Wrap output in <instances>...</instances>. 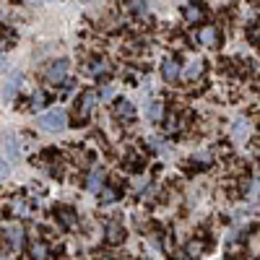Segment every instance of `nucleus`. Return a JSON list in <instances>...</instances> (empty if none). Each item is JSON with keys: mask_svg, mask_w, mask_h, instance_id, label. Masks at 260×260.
Masks as SVG:
<instances>
[{"mask_svg": "<svg viewBox=\"0 0 260 260\" xmlns=\"http://www.w3.org/2000/svg\"><path fill=\"white\" fill-rule=\"evenodd\" d=\"M37 125L42 130H47V133H60V130H65V125H68V114H65L63 107H55V110L39 114V117H37Z\"/></svg>", "mask_w": 260, "mask_h": 260, "instance_id": "1", "label": "nucleus"}, {"mask_svg": "<svg viewBox=\"0 0 260 260\" xmlns=\"http://www.w3.org/2000/svg\"><path fill=\"white\" fill-rule=\"evenodd\" d=\"M65 75H68V60H55V63H50L47 71H44V81L55 83V86H57V83L68 81Z\"/></svg>", "mask_w": 260, "mask_h": 260, "instance_id": "2", "label": "nucleus"}, {"mask_svg": "<svg viewBox=\"0 0 260 260\" xmlns=\"http://www.w3.org/2000/svg\"><path fill=\"white\" fill-rule=\"evenodd\" d=\"M21 83H24V75H21V73H13L11 78L5 81V86H3V99H5V102H13V99H16Z\"/></svg>", "mask_w": 260, "mask_h": 260, "instance_id": "3", "label": "nucleus"}, {"mask_svg": "<svg viewBox=\"0 0 260 260\" xmlns=\"http://www.w3.org/2000/svg\"><path fill=\"white\" fill-rule=\"evenodd\" d=\"M96 102H99V94H96V91H91V89L83 91V94H81V102H78V114H81V117H86V114L96 107Z\"/></svg>", "mask_w": 260, "mask_h": 260, "instance_id": "4", "label": "nucleus"}, {"mask_svg": "<svg viewBox=\"0 0 260 260\" xmlns=\"http://www.w3.org/2000/svg\"><path fill=\"white\" fill-rule=\"evenodd\" d=\"M180 63H177V60H172V57H167L164 60V63H162V78L167 81V83H174V81H177L180 78Z\"/></svg>", "mask_w": 260, "mask_h": 260, "instance_id": "5", "label": "nucleus"}, {"mask_svg": "<svg viewBox=\"0 0 260 260\" xmlns=\"http://www.w3.org/2000/svg\"><path fill=\"white\" fill-rule=\"evenodd\" d=\"M198 42L203 44V47H216L219 42V32L213 26H203L201 32H198Z\"/></svg>", "mask_w": 260, "mask_h": 260, "instance_id": "6", "label": "nucleus"}, {"mask_svg": "<svg viewBox=\"0 0 260 260\" xmlns=\"http://www.w3.org/2000/svg\"><path fill=\"white\" fill-rule=\"evenodd\" d=\"M3 146H5V151H8L11 159H19V154H21V143H19V138H16L13 133H5V135H3Z\"/></svg>", "mask_w": 260, "mask_h": 260, "instance_id": "7", "label": "nucleus"}, {"mask_svg": "<svg viewBox=\"0 0 260 260\" xmlns=\"http://www.w3.org/2000/svg\"><path fill=\"white\" fill-rule=\"evenodd\" d=\"M107 240H110L112 244H120L122 240H125V229H122L117 221H110V224H107Z\"/></svg>", "mask_w": 260, "mask_h": 260, "instance_id": "8", "label": "nucleus"}, {"mask_svg": "<svg viewBox=\"0 0 260 260\" xmlns=\"http://www.w3.org/2000/svg\"><path fill=\"white\" fill-rule=\"evenodd\" d=\"M114 114H117L120 120H133L135 110H133V104H130V102H125V99H120V102L114 104Z\"/></svg>", "mask_w": 260, "mask_h": 260, "instance_id": "9", "label": "nucleus"}, {"mask_svg": "<svg viewBox=\"0 0 260 260\" xmlns=\"http://www.w3.org/2000/svg\"><path fill=\"white\" fill-rule=\"evenodd\" d=\"M5 234H8V242H11V247H21V244H24V229L21 226H8L5 229Z\"/></svg>", "mask_w": 260, "mask_h": 260, "instance_id": "10", "label": "nucleus"}, {"mask_svg": "<svg viewBox=\"0 0 260 260\" xmlns=\"http://www.w3.org/2000/svg\"><path fill=\"white\" fill-rule=\"evenodd\" d=\"M149 117L154 122H162V117H164V102H162V99L149 102Z\"/></svg>", "mask_w": 260, "mask_h": 260, "instance_id": "11", "label": "nucleus"}, {"mask_svg": "<svg viewBox=\"0 0 260 260\" xmlns=\"http://www.w3.org/2000/svg\"><path fill=\"white\" fill-rule=\"evenodd\" d=\"M203 71H205V63H203V60H195V63L187 65L185 78H187V81H195V78H201V75H203Z\"/></svg>", "mask_w": 260, "mask_h": 260, "instance_id": "12", "label": "nucleus"}, {"mask_svg": "<svg viewBox=\"0 0 260 260\" xmlns=\"http://www.w3.org/2000/svg\"><path fill=\"white\" fill-rule=\"evenodd\" d=\"M185 19H187V24H198V21H203V8H201V5H195V3H190L185 8Z\"/></svg>", "mask_w": 260, "mask_h": 260, "instance_id": "13", "label": "nucleus"}, {"mask_svg": "<svg viewBox=\"0 0 260 260\" xmlns=\"http://www.w3.org/2000/svg\"><path fill=\"white\" fill-rule=\"evenodd\" d=\"M104 187V172H91V177H89V193H99V190Z\"/></svg>", "mask_w": 260, "mask_h": 260, "instance_id": "14", "label": "nucleus"}, {"mask_svg": "<svg viewBox=\"0 0 260 260\" xmlns=\"http://www.w3.org/2000/svg\"><path fill=\"white\" fill-rule=\"evenodd\" d=\"M57 219L65 224V229H75V226H78V221H75L73 211H68V208H57Z\"/></svg>", "mask_w": 260, "mask_h": 260, "instance_id": "15", "label": "nucleus"}, {"mask_svg": "<svg viewBox=\"0 0 260 260\" xmlns=\"http://www.w3.org/2000/svg\"><path fill=\"white\" fill-rule=\"evenodd\" d=\"M247 133H250V122L244 120V117H240V120L234 122V138H237V141H242Z\"/></svg>", "mask_w": 260, "mask_h": 260, "instance_id": "16", "label": "nucleus"}, {"mask_svg": "<svg viewBox=\"0 0 260 260\" xmlns=\"http://www.w3.org/2000/svg\"><path fill=\"white\" fill-rule=\"evenodd\" d=\"M130 11L135 13V16H149V5L143 3V0H130Z\"/></svg>", "mask_w": 260, "mask_h": 260, "instance_id": "17", "label": "nucleus"}, {"mask_svg": "<svg viewBox=\"0 0 260 260\" xmlns=\"http://www.w3.org/2000/svg\"><path fill=\"white\" fill-rule=\"evenodd\" d=\"M32 258L34 260H44V258H47V247H44L42 242H34L32 244Z\"/></svg>", "mask_w": 260, "mask_h": 260, "instance_id": "18", "label": "nucleus"}, {"mask_svg": "<svg viewBox=\"0 0 260 260\" xmlns=\"http://www.w3.org/2000/svg\"><path fill=\"white\" fill-rule=\"evenodd\" d=\"M13 213H19V216H29V213H32L29 211V203L24 201V198H19V201L13 203Z\"/></svg>", "mask_w": 260, "mask_h": 260, "instance_id": "19", "label": "nucleus"}, {"mask_svg": "<svg viewBox=\"0 0 260 260\" xmlns=\"http://www.w3.org/2000/svg\"><path fill=\"white\" fill-rule=\"evenodd\" d=\"M107 71H110V65H107L104 60H94V63H91V73L94 75H104Z\"/></svg>", "mask_w": 260, "mask_h": 260, "instance_id": "20", "label": "nucleus"}, {"mask_svg": "<svg viewBox=\"0 0 260 260\" xmlns=\"http://www.w3.org/2000/svg\"><path fill=\"white\" fill-rule=\"evenodd\" d=\"M44 104H47V99H44L42 91H37V94L32 96V110H34V112H37V110H44Z\"/></svg>", "mask_w": 260, "mask_h": 260, "instance_id": "21", "label": "nucleus"}, {"mask_svg": "<svg viewBox=\"0 0 260 260\" xmlns=\"http://www.w3.org/2000/svg\"><path fill=\"white\" fill-rule=\"evenodd\" d=\"M201 252H203V244H201V242H190V244H187V255H190V258H198Z\"/></svg>", "mask_w": 260, "mask_h": 260, "instance_id": "22", "label": "nucleus"}, {"mask_svg": "<svg viewBox=\"0 0 260 260\" xmlns=\"http://www.w3.org/2000/svg\"><path fill=\"white\" fill-rule=\"evenodd\" d=\"M11 44H13V37H11L8 32H3V34H0V50L11 47Z\"/></svg>", "mask_w": 260, "mask_h": 260, "instance_id": "23", "label": "nucleus"}, {"mask_svg": "<svg viewBox=\"0 0 260 260\" xmlns=\"http://www.w3.org/2000/svg\"><path fill=\"white\" fill-rule=\"evenodd\" d=\"M8 174H11V164L5 159H0V180H5Z\"/></svg>", "mask_w": 260, "mask_h": 260, "instance_id": "24", "label": "nucleus"}, {"mask_svg": "<svg viewBox=\"0 0 260 260\" xmlns=\"http://www.w3.org/2000/svg\"><path fill=\"white\" fill-rule=\"evenodd\" d=\"M99 193H102V201H104V203L114 201V190H110V187H102V190H99Z\"/></svg>", "mask_w": 260, "mask_h": 260, "instance_id": "25", "label": "nucleus"}, {"mask_svg": "<svg viewBox=\"0 0 260 260\" xmlns=\"http://www.w3.org/2000/svg\"><path fill=\"white\" fill-rule=\"evenodd\" d=\"M114 96V89L112 86H102V91H99V99H112Z\"/></svg>", "mask_w": 260, "mask_h": 260, "instance_id": "26", "label": "nucleus"}, {"mask_svg": "<svg viewBox=\"0 0 260 260\" xmlns=\"http://www.w3.org/2000/svg\"><path fill=\"white\" fill-rule=\"evenodd\" d=\"M151 143H154V149H156V151H162V154H167V146H164V141H162V138H154Z\"/></svg>", "mask_w": 260, "mask_h": 260, "instance_id": "27", "label": "nucleus"}, {"mask_svg": "<svg viewBox=\"0 0 260 260\" xmlns=\"http://www.w3.org/2000/svg\"><path fill=\"white\" fill-rule=\"evenodd\" d=\"M167 128H169V130H174V128H177V120H174V117H169V120H167Z\"/></svg>", "mask_w": 260, "mask_h": 260, "instance_id": "28", "label": "nucleus"}, {"mask_svg": "<svg viewBox=\"0 0 260 260\" xmlns=\"http://www.w3.org/2000/svg\"><path fill=\"white\" fill-rule=\"evenodd\" d=\"M5 65H8V63H5L3 57H0V71H5Z\"/></svg>", "mask_w": 260, "mask_h": 260, "instance_id": "29", "label": "nucleus"}]
</instances>
